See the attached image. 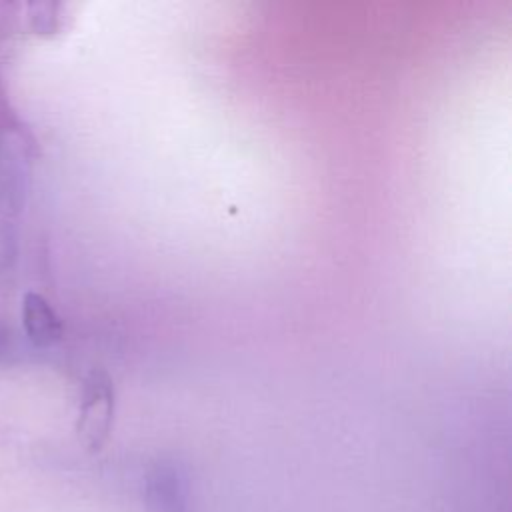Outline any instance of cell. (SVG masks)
<instances>
[{
	"instance_id": "obj_1",
	"label": "cell",
	"mask_w": 512,
	"mask_h": 512,
	"mask_svg": "<svg viewBox=\"0 0 512 512\" xmlns=\"http://www.w3.org/2000/svg\"><path fill=\"white\" fill-rule=\"evenodd\" d=\"M22 316H24V328L28 336L38 346H46L60 336V322L52 312L50 304L40 294H32V292L26 294Z\"/></svg>"
}]
</instances>
